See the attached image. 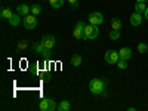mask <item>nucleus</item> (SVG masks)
Segmentation results:
<instances>
[{"label":"nucleus","instance_id":"nucleus-1","mask_svg":"<svg viewBox=\"0 0 148 111\" xmlns=\"http://www.w3.org/2000/svg\"><path fill=\"white\" fill-rule=\"evenodd\" d=\"M104 88H105V82L101 80V79H92L90 83H89V89L93 95H99L104 92Z\"/></svg>","mask_w":148,"mask_h":111},{"label":"nucleus","instance_id":"nucleus-2","mask_svg":"<svg viewBox=\"0 0 148 111\" xmlns=\"http://www.w3.org/2000/svg\"><path fill=\"white\" fill-rule=\"evenodd\" d=\"M98 34H99V30H98V25H86L84 28V39L86 40H93L98 37Z\"/></svg>","mask_w":148,"mask_h":111},{"label":"nucleus","instance_id":"nucleus-3","mask_svg":"<svg viewBox=\"0 0 148 111\" xmlns=\"http://www.w3.org/2000/svg\"><path fill=\"white\" fill-rule=\"evenodd\" d=\"M36 25H37V18H36V15L28 14V15L24 16V27H25L27 30H34Z\"/></svg>","mask_w":148,"mask_h":111},{"label":"nucleus","instance_id":"nucleus-4","mask_svg":"<svg viewBox=\"0 0 148 111\" xmlns=\"http://www.w3.org/2000/svg\"><path fill=\"white\" fill-rule=\"evenodd\" d=\"M84 28H86V25H84V22H83V21H79V22L76 24L73 34H74V37H76L77 40L84 39Z\"/></svg>","mask_w":148,"mask_h":111},{"label":"nucleus","instance_id":"nucleus-5","mask_svg":"<svg viewBox=\"0 0 148 111\" xmlns=\"http://www.w3.org/2000/svg\"><path fill=\"white\" fill-rule=\"evenodd\" d=\"M43 46H45V49H47V51H52V49L55 47V45H56V39L53 36H45L43 39H42V42H40Z\"/></svg>","mask_w":148,"mask_h":111},{"label":"nucleus","instance_id":"nucleus-6","mask_svg":"<svg viewBox=\"0 0 148 111\" xmlns=\"http://www.w3.org/2000/svg\"><path fill=\"white\" fill-rule=\"evenodd\" d=\"M104 59L107 61L108 64H117V61L120 59V55H119V52H116V51H108V52H105Z\"/></svg>","mask_w":148,"mask_h":111},{"label":"nucleus","instance_id":"nucleus-7","mask_svg":"<svg viewBox=\"0 0 148 111\" xmlns=\"http://www.w3.org/2000/svg\"><path fill=\"white\" fill-rule=\"evenodd\" d=\"M89 22L92 24V25H98V27H99L101 24L104 22L102 14H99V12H93V14H90L89 15Z\"/></svg>","mask_w":148,"mask_h":111},{"label":"nucleus","instance_id":"nucleus-8","mask_svg":"<svg viewBox=\"0 0 148 111\" xmlns=\"http://www.w3.org/2000/svg\"><path fill=\"white\" fill-rule=\"evenodd\" d=\"M16 12L21 16H25V15L31 14V6H28V5H18L16 6Z\"/></svg>","mask_w":148,"mask_h":111},{"label":"nucleus","instance_id":"nucleus-9","mask_svg":"<svg viewBox=\"0 0 148 111\" xmlns=\"http://www.w3.org/2000/svg\"><path fill=\"white\" fill-rule=\"evenodd\" d=\"M141 22H142V14L135 12V14L130 16V24L133 27H138V25H141Z\"/></svg>","mask_w":148,"mask_h":111},{"label":"nucleus","instance_id":"nucleus-10","mask_svg":"<svg viewBox=\"0 0 148 111\" xmlns=\"http://www.w3.org/2000/svg\"><path fill=\"white\" fill-rule=\"evenodd\" d=\"M119 55L123 59H129L132 56V49L130 47H123V49H120V51H119Z\"/></svg>","mask_w":148,"mask_h":111},{"label":"nucleus","instance_id":"nucleus-11","mask_svg":"<svg viewBox=\"0 0 148 111\" xmlns=\"http://www.w3.org/2000/svg\"><path fill=\"white\" fill-rule=\"evenodd\" d=\"M39 108L42 111H49V108H51V99L49 98H46V99H42L40 104H39Z\"/></svg>","mask_w":148,"mask_h":111},{"label":"nucleus","instance_id":"nucleus-12","mask_svg":"<svg viewBox=\"0 0 148 111\" xmlns=\"http://www.w3.org/2000/svg\"><path fill=\"white\" fill-rule=\"evenodd\" d=\"M145 9H147L145 2H136V5H135V12H138V14H144Z\"/></svg>","mask_w":148,"mask_h":111},{"label":"nucleus","instance_id":"nucleus-13","mask_svg":"<svg viewBox=\"0 0 148 111\" xmlns=\"http://www.w3.org/2000/svg\"><path fill=\"white\" fill-rule=\"evenodd\" d=\"M0 15H2V18H6V19H10L12 18V10L9 8H2V12H0Z\"/></svg>","mask_w":148,"mask_h":111},{"label":"nucleus","instance_id":"nucleus-14","mask_svg":"<svg viewBox=\"0 0 148 111\" xmlns=\"http://www.w3.org/2000/svg\"><path fill=\"white\" fill-rule=\"evenodd\" d=\"M65 0H49V5H51L53 9H59V8H62Z\"/></svg>","mask_w":148,"mask_h":111},{"label":"nucleus","instance_id":"nucleus-15","mask_svg":"<svg viewBox=\"0 0 148 111\" xmlns=\"http://www.w3.org/2000/svg\"><path fill=\"white\" fill-rule=\"evenodd\" d=\"M111 28L113 30H120L121 28V21L119 18H113L111 19Z\"/></svg>","mask_w":148,"mask_h":111},{"label":"nucleus","instance_id":"nucleus-16","mask_svg":"<svg viewBox=\"0 0 148 111\" xmlns=\"http://www.w3.org/2000/svg\"><path fill=\"white\" fill-rule=\"evenodd\" d=\"M70 108H71V105H70L68 101H61L59 105H58V110H59V111H68Z\"/></svg>","mask_w":148,"mask_h":111},{"label":"nucleus","instance_id":"nucleus-17","mask_svg":"<svg viewBox=\"0 0 148 111\" xmlns=\"http://www.w3.org/2000/svg\"><path fill=\"white\" fill-rule=\"evenodd\" d=\"M71 64H73V67H79L82 64V56L80 55H73L71 56Z\"/></svg>","mask_w":148,"mask_h":111},{"label":"nucleus","instance_id":"nucleus-18","mask_svg":"<svg viewBox=\"0 0 148 111\" xmlns=\"http://www.w3.org/2000/svg\"><path fill=\"white\" fill-rule=\"evenodd\" d=\"M19 21H21V15L19 14L18 15H12V18L9 19V24H10V25H14V27H16L19 24Z\"/></svg>","mask_w":148,"mask_h":111},{"label":"nucleus","instance_id":"nucleus-19","mask_svg":"<svg viewBox=\"0 0 148 111\" xmlns=\"http://www.w3.org/2000/svg\"><path fill=\"white\" fill-rule=\"evenodd\" d=\"M117 67H119V68H121V70H126V68H127V59L120 58V59L117 61Z\"/></svg>","mask_w":148,"mask_h":111},{"label":"nucleus","instance_id":"nucleus-20","mask_svg":"<svg viewBox=\"0 0 148 111\" xmlns=\"http://www.w3.org/2000/svg\"><path fill=\"white\" fill-rule=\"evenodd\" d=\"M110 39H111V40H119V39H120V31H119V30H111Z\"/></svg>","mask_w":148,"mask_h":111},{"label":"nucleus","instance_id":"nucleus-21","mask_svg":"<svg viewBox=\"0 0 148 111\" xmlns=\"http://www.w3.org/2000/svg\"><path fill=\"white\" fill-rule=\"evenodd\" d=\"M33 49H34L36 52H39V53H43L45 52V46L42 43H34L33 45Z\"/></svg>","mask_w":148,"mask_h":111},{"label":"nucleus","instance_id":"nucleus-22","mask_svg":"<svg viewBox=\"0 0 148 111\" xmlns=\"http://www.w3.org/2000/svg\"><path fill=\"white\" fill-rule=\"evenodd\" d=\"M40 12H42V8H40L39 5H33V6H31V14H33V15L37 16V15L40 14Z\"/></svg>","mask_w":148,"mask_h":111},{"label":"nucleus","instance_id":"nucleus-23","mask_svg":"<svg viewBox=\"0 0 148 111\" xmlns=\"http://www.w3.org/2000/svg\"><path fill=\"white\" fill-rule=\"evenodd\" d=\"M138 51H139V53H147L148 52V46L145 43H139L138 45Z\"/></svg>","mask_w":148,"mask_h":111},{"label":"nucleus","instance_id":"nucleus-24","mask_svg":"<svg viewBox=\"0 0 148 111\" xmlns=\"http://www.w3.org/2000/svg\"><path fill=\"white\" fill-rule=\"evenodd\" d=\"M28 47V42L27 40H21L18 43V51H21V49H27Z\"/></svg>","mask_w":148,"mask_h":111},{"label":"nucleus","instance_id":"nucleus-25","mask_svg":"<svg viewBox=\"0 0 148 111\" xmlns=\"http://www.w3.org/2000/svg\"><path fill=\"white\" fill-rule=\"evenodd\" d=\"M70 5H73V8H77L79 6V0H67Z\"/></svg>","mask_w":148,"mask_h":111},{"label":"nucleus","instance_id":"nucleus-26","mask_svg":"<svg viewBox=\"0 0 148 111\" xmlns=\"http://www.w3.org/2000/svg\"><path fill=\"white\" fill-rule=\"evenodd\" d=\"M144 16H145V19L148 21V6H147V9H145V12H144Z\"/></svg>","mask_w":148,"mask_h":111},{"label":"nucleus","instance_id":"nucleus-27","mask_svg":"<svg viewBox=\"0 0 148 111\" xmlns=\"http://www.w3.org/2000/svg\"><path fill=\"white\" fill-rule=\"evenodd\" d=\"M136 2H147V0H136Z\"/></svg>","mask_w":148,"mask_h":111},{"label":"nucleus","instance_id":"nucleus-28","mask_svg":"<svg viewBox=\"0 0 148 111\" xmlns=\"http://www.w3.org/2000/svg\"><path fill=\"white\" fill-rule=\"evenodd\" d=\"M147 53H148V52H147Z\"/></svg>","mask_w":148,"mask_h":111}]
</instances>
